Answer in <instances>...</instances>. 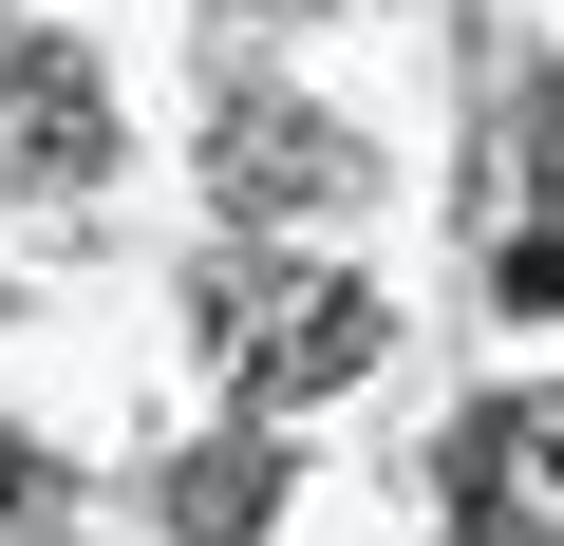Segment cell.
<instances>
[{"instance_id":"6da1fadb","label":"cell","mask_w":564,"mask_h":546,"mask_svg":"<svg viewBox=\"0 0 564 546\" xmlns=\"http://www.w3.org/2000/svg\"><path fill=\"white\" fill-rule=\"evenodd\" d=\"M0 189H113V76L95 39H0Z\"/></svg>"},{"instance_id":"277c9868","label":"cell","mask_w":564,"mask_h":546,"mask_svg":"<svg viewBox=\"0 0 564 546\" xmlns=\"http://www.w3.org/2000/svg\"><path fill=\"white\" fill-rule=\"evenodd\" d=\"M452 471H470V508H489L508 546H564V396H489V415L452 433Z\"/></svg>"},{"instance_id":"8992f818","label":"cell","mask_w":564,"mask_h":546,"mask_svg":"<svg viewBox=\"0 0 564 546\" xmlns=\"http://www.w3.org/2000/svg\"><path fill=\"white\" fill-rule=\"evenodd\" d=\"M527 189H545V226L489 264V283H508L527 321H564V76H527Z\"/></svg>"},{"instance_id":"7a4b0ae2","label":"cell","mask_w":564,"mask_h":546,"mask_svg":"<svg viewBox=\"0 0 564 546\" xmlns=\"http://www.w3.org/2000/svg\"><path fill=\"white\" fill-rule=\"evenodd\" d=\"M207 189H226V226H321V207H358V132L245 95V114L207 132Z\"/></svg>"},{"instance_id":"3957f363","label":"cell","mask_w":564,"mask_h":546,"mask_svg":"<svg viewBox=\"0 0 564 546\" xmlns=\"http://www.w3.org/2000/svg\"><path fill=\"white\" fill-rule=\"evenodd\" d=\"M377 340H395V321H377V283H302V302H263L245 396H263V415H321L339 377H377Z\"/></svg>"},{"instance_id":"52a82bcc","label":"cell","mask_w":564,"mask_h":546,"mask_svg":"<svg viewBox=\"0 0 564 546\" xmlns=\"http://www.w3.org/2000/svg\"><path fill=\"white\" fill-rule=\"evenodd\" d=\"M57 508H76L57 452H39V433H0V546H57Z\"/></svg>"},{"instance_id":"5b68a950","label":"cell","mask_w":564,"mask_h":546,"mask_svg":"<svg viewBox=\"0 0 564 546\" xmlns=\"http://www.w3.org/2000/svg\"><path fill=\"white\" fill-rule=\"evenodd\" d=\"M151 508H170V546H263V527H282V452H263V433H226V452H188Z\"/></svg>"}]
</instances>
